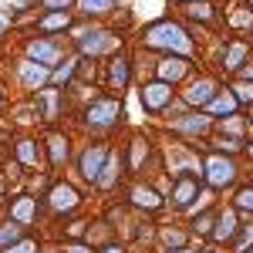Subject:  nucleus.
<instances>
[{"label":"nucleus","mask_w":253,"mask_h":253,"mask_svg":"<svg viewBox=\"0 0 253 253\" xmlns=\"http://www.w3.org/2000/svg\"><path fill=\"white\" fill-rule=\"evenodd\" d=\"M145 41H149L152 47H172V51H179V54H189V51H193V44H189V38H186V31L175 27L172 20H162V24H156V27H149Z\"/></svg>","instance_id":"nucleus-1"},{"label":"nucleus","mask_w":253,"mask_h":253,"mask_svg":"<svg viewBox=\"0 0 253 253\" xmlns=\"http://www.w3.org/2000/svg\"><path fill=\"white\" fill-rule=\"evenodd\" d=\"M206 175H210V186H226V182H233V162H226V159L213 156L210 162H206Z\"/></svg>","instance_id":"nucleus-2"},{"label":"nucleus","mask_w":253,"mask_h":253,"mask_svg":"<svg viewBox=\"0 0 253 253\" xmlns=\"http://www.w3.org/2000/svg\"><path fill=\"white\" fill-rule=\"evenodd\" d=\"M112 44H115V38L108 31H88V34H81V51H88V54H101Z\"/></svg>","instance_id":"nucleus-3"},{"label":"nucleus","mask_w":253,"mask_h":253,"mask_svg":"<svg viewBox=\"0 0 253 253\" xmlns=\"http://www.w3.org/2000/svg\"><path fill=\"white\" fill-rule=\"evenodd\" d=\"M169 98H172L169 84H166V81H159V84H149V88L142 91V105H145L149 112H159V108H162Z\"/></svg>","instance_id":"nucleus-4"},{"label":"nucleus","mask_w":253,"mask_h":253,"mask_svg":"<svg viewBox=\"0 0 253 253\" xmlns=\"http://www.w3.org/2000/svg\"><path fill=\"white\" fill-rule=\"evenodd\" d=\"M115 118H118V105L115 101H98V105L88 108V125H98V128H101V125H112Z\"/></svg>","instance_id":"nucleus-5"},{"label":"nucleus","mask_w":253,"mask_h":253,"mask_svg":"<svg viewBox=\"0 0 253 253\" xmlns=\"http://www.w3.org/2000/svg\"><path fill=\"white\" fill-rule=\"evenodd\" d=\"M101 162H105V149H98V145H91L88 152H84V159H81V175L84 179H95L101 175Z\"/></svg>","instance_id":"nucleus-6"},{"label":"nucleus","mask_w":253,"mask_h":253,"mask_svg":"<svg viewBox=\"0 0 253 253\" xmlns=\"http://www.w3.org/2000/svg\"><path fill=\"white\" fill-rule=\"evenodd\" d=\"M213 91H216V84L210 78H203V81H196V84H189L186 101H189V105H210V101H213Z\"/></svg>","instance_id":"nucleus-7"},{"label":"nucleus","mask_w":253,"mask_h":253,"mask_svg":"<svg viewBox=\"0 0 253 253\" xmlns=\"http://www.w3.org/2000/svg\"><path fill=\"white\" fill-rule=\"evenodd\" d=\"M51 206L54 210H75L78 206V196L71 186H54V193H51Z\"/></svg>","instance_id":"nucleus-8"},{"label":"nucleus","mask_w":253,"mask_h":253,"mask_svg":"<svg viewBox=\"0 0 253 253\" xmlns=\"http://www.w3.org/2000/svg\"><path fill=\"white\" fill-rule=\"evenodd\" d=\"M182 75H186V61H162V64H159V78L166 81V84H169V81H175V78H182Z\"/></svg>","instance_id":"nucleus-9"},{"label":"nucleus","mask_w":253,"mask_h":253,"mask_svg":"<svg viewBox=\"0 0 253 253\" xmlns=\"http://www.w3.org/2000/svg\"><path fill=\"white\" fill-rule=\"evenodd\" d=\"M27 54L38 61V64H51V61L58 58V47H54V44H38V41H34V44L27 47Z\"/></svg>","instance_id":"nucleus-10"},{"label":"nucleus","mask_w":253,"mask_h":253,"mask_svg":"<svg viewBox=\"0 0 253 253\" xmlns=\"http://www.w3.org/2000/svg\"><path fill=\"white\" fill-rule=\"evenodd\" d=\"M20 78L27 81L31 88H38L41 81H47V71H44L41 64H34V61H27V64H20Z\"/></svg>","instance_id":"nucleus-11"},{"label":"nucleus","mask_w":253,"mask_h":253,"mask_svg":"<svg viewBox=\"0 0 253 253\" xmlns=\"http://www.w3.org/2000/svg\"><path fill=\"white\" fill-rule=\"evenodd\" d=\"M196 196V182H189V179H182L179 182V189H175V203L179 206H189V199Z\"/></svg>","instance_id":"nucleus-12"},{"label":"nucleus","mask_w":253,"mask_h":253,"mask_svg":"<svg viewBox=\"0 0 253 253\" xmlns=\"http://www.w3.org/2000/svg\"><path fill=\"white\" fill-rule=\"evenodd\" d=\"M206 125H210V118H203V115H189L186 122H179L182 132H206Z\"/></svg>","instance_id":"nucleus-13"},{"label":"nucleus","mask_w":253,"mask_h":253,"mask_svg":"<svg viewBox=\"0 0 253 253\" xmlns=\"http://www.w3.org/2000/svg\"><path fill=\"white\" fill-rule=\"evenodd\" d=\"M236 230V223H233V213H223L219 216V230H216V240H230Z\"/></svg>","instance_id":"nucleus-14"},{"label":"nucleus","mask_w":253,"mask_h":253,"mask_svg":"<svg viewBox=\"0 0 253 253\" xmlns=\"http://www.w3.org/2000/svg\"><path fill=\"white\" fill-rule=\"evenodd\" d=\"M14 216H17L20 223H31V216H34V203H31V199H17V203H14Z\"/></svg>","instance_id":"nucleus-15"},{"label":"nucleus","mask_w":253,"mask_h":253,"mask_svg":"<svg viewBox=\"0 0 253 253\" xmlns=\"http://www.w3.org/2000/svg\"><path fill=\"white\" fill-rule=\"evenodd\" d=\"M210 108H213V112H226V115H230V112H233V108H236V98H233V95L213 98V101H210Z\"/></svg>","instance_id":"nucleus-16"},{"label":"nucleus","mask_w":253,"mask_h":253,"mask_svg":"<svg viewBox=\"0 0 253 253\" xmlns=\"http://www.w3.org/2000/svg\"><path fill=\"white\" fill-rule=\"evenodd\" d=\"M108 7H115V0H81V10H88V14H101Z\"/></svg>","instance_id":"nucleus-17"},{"label":"nucleus","mask_w":253,"mask_h":253,"mask_svg":"<svg viewBox=\"0 0 253 253\" xmlns=\"http://www.w3.org/2000/svg\"><path fill=\"white\" fill-rule=\"evenodd\" d=\"M132 196H135L138 206H149V210H156V206H159V199H156V193H152V189H135Z\"/></svg>","instance_id":"nucleus-18"},{"label":"nucleus","mask_w":253,"mask_h":253,"mask_svg":"<svg viewBox=\"0 0 253 253\" xmlns=\"http://www.w3.org/2000/svg\"><path fill=\"white\" fill-rule=\"evenodd\" d=\"M64 156H68V142L61 135H54L51 138V159H54V162H64Z\"/></svg>","instance_id":"nucleus-19"},{"label":"nucleus","mask_w":253,"mask_h":253,"mask_svg":"<svg viewBox=\"0 0 253 253\" xmlns=\"http://www.w3.org/2000/svg\"><path fill=\"white\" fill-rule=\"evenodd\" d=\"M41 27H44V31H54V27H68V14H64V10H61V14H51V17L41 20Z\"/></svg>","instance_id":"nucleus-20"},{"label":"nucleus","mask_w":253,"mask_h":253,"mask_svg":"<svg viewBox=\"0 0 253 253\" xmlns=\"http://www.w3.org/2000/svg\"><path fill=\"white\" fill-rule=\"evenodd\" d=\"M247 58V47L243 44H233L230 47V54H226V68H240V61Z\"/></svg>","instance_id":"nucleus-21"},{"label":"nucleus","mask_w":253,"mask_h":253,"mask_svg":"<svg viewBox=\"0 0 253 253\" xmlns=\"http://www.w3.org/2000/svg\"><path fill=\"white\" fill-rule=\"evenodd\" d=\"M14 240H20V226H7V230H0V247H7V243H14Z\"/></svg>","instance_id":"nucleus-22"},{"label":"nucleus","mask_w":253,"mask_h":253,"mask_svg":"<svg viewBox=\"0 0 253 253\" xmlns=\"http://www.w3.org/2000/svg\"><path fill=\"white\" fill-rule=\"evenodd\" d=\"M20 159H24V162H38V149H34V142H20Z\"/></svg>","instance_id":"nucleus-23"},{"label":"nucleus","mask_w":253,"mask_h":253,"mask_svg":"<svg viewBox=\"0 0 253 253\" xmlns=\"http://www.w3.org/2000/svg\"><path fill=\"white\" fill-rule=\"evenodd\" d=\"M112 172H115V159H112V162L101 169V175H98V186H112V179H115Z\"/></svg>","instance_id":"nucleus-24"},{"label":"nucleus","mask_w":253,"mask_h":253,"mask_svg":"<svg viewBox=\"0 0 253 253\" xmlns=\"http://www.w3.org/2000/svg\"><path fill=\"white\" fill-rule=\"evenodd\" d=\"M125 78H128L125 61H115V68H112V81H115V84H125Z\"/></svg>","instance_id":"nucleus-25"},{"label":"nucleus","mask_w":253,"mask_h":253,"mask_svg":"<svg viewBox=\"0 0 253 253\" xmlns=\"http://www.w3.org/2000/svg\"><path fill=\"white\" fill-rule=\"evenodd\" d=\"M236 199H240V206H243V210H253V189H243Z\"/></svg>","instance_id":"nucleus-26"},{"label":"nucleus","mask_w":253,"mask_h":253,"mask_svg":"<svg viewBox=\"0 0 253 253\" xmlns=\"http://www.w3.org/2000/svg\"><path fill=\"white\" fill-rule=\"evenodd\" d=\"M68 3H71V0H44V7H47V10H68Z\"/></svg>","instance_id":"nucleus-27"},{"label":"nucleus","mask_w":253,"mask_h":253,"mask_svg":"<svg viewBox=\"0 0 253 253\" xmlns=\"http://www.w3.org/2000/svg\"><path fill=\"white\" fill-rule=\"evenodd\" d=\"M189 14H193V17H210V7H206V3H193V7H189Z\"/></svg>","instance_id":"nucleus-28"},{"label":"nucleus","mask_w":253,"mask_h":253,"mask_svg":"<svg viewBox=\"0 0 253 253\" xmlns=\"http://www.w3.org/2000/svg\"><path fill=\"white\" fill-rule=\"evenodd\" d=\"M236 91H240V98H243V101H253V84H240Z\"/></svg>","instance_id":"nucleus-29"},{"label":"nucleus","mask_w":253,"mask_h":253,"mask_svg":"<svg viewBox=\"0 0 253 253\" xmlns=\"http://www.w3.org/2000/svg\"><path fill=\"white\" fill-rule=\"evenodd\" d=\"M68 78H71V64H64L58 75H54V81H68Z\"/></svg>","instance_id":"nucleus-30"},{"label":"nucleus","mask_w":253,"mask_h":253,"mask_svg":"<svg viewBox=\"0 0 253 253\" xmlns=\"http://www.w3.org/2000/svg\"><path fill=\"white\" fill-rule=\"evenodd\" d=\"M142 162V142H135V149H132V166Z\"/></svg>","instance_id":"nucleus-31"},{"label":"nucleus","mask_w":253,"mask_h":253,"mask_svg":"<svg viewBox=\"0 0 253 253\" xmlns=\"http://www.w3.org/2000/svg\"><path fill=\"white\" fill-rule=\"evenodd\" d=\"M7 253H34V243H20V247H14V250H7Z\"/></svg>","instance_id":"nucleus-32"},{"label":"nucleus","mask_w":253,"mask_h":253,"mask_svg":"<svg viewBox=\"0 0 253 253\" xmlns=\"http://www.w3.org/2000/svg\"><path fill=\"white\" fill-rule=\"evenodd\" d=\"M68 253H91V250H88V247H71Z\"/></svg>","instance_id":"nucleus-33"},{"label":"nucleus","mask_w":253,"mask_h":253,"mask_svg":"<svg viewBox=\"0 0 253 253\" xmlns=\"http://www.w3.org/2000/svg\"><path fill=\"white\" fill-rule=\"evenodd\" d=\"M105 253H122V250H118V247H108V250H105Z\"/></svg>","instance_id":"nucleus-34"},{"label":"nucleus","mask_w":253,"mask_h":253,"mask_svg":"<svg viewBox=\"0 0 253 253\" xmlns=\"http://www.w3.org/2000/svg\"><path fill=\"white\" fill-rule=\"evenodd\" d=\"M179 253H186V250H179Z\"/></svg>","instance_id":"nucleus-35"},{"label":"nucleus","mask_w":253,"mask_h":253,"mask_svg":"<svg viewBox=\"0 0 253 253\" xmlns=\"http://www.w3.org/2000/svg\"><path fill=\"white\" fill-rule=\"evenodd\" d=\"M250 152H253V145H250Z\"/></svg>","instance_id":"nucleus-36"},{"label":"nucleus","mask_w":253,"mask_h":253,"mask_svg":"<svg viewBox=\"0 0 253 253\" xmlns=\"http://www.w3.org/2000/svg\"><path fill=\"white\" fill-rule=\"evenodd\" d=\"M247 253H253V250H247Z\"/></svg>","instance_id":"nucleus-37"}]
</instances>
